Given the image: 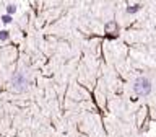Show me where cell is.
Here are the masks:
<instances>
[{
  "label": "cell",
  "mask_w": 156,
  "mask_h": 137,
  "mask_svg": "<svg viewBox=\"0 0 156 137\" xmlns=\"http://www.w3.org/2000/svg\"><path fill=\"white\" fill-rule=\"evenodd\" d=\"M133 91L138 96H146L151 93V82L146 77H138L133 83Z\"/></svg>",
  "instance_id": "1"
},
{
  "label": "cell",
  "mask_w": 156,
  "mask_h": 137,
  "mask_svg": "<svg viewBox=\"0 0 156 137\" xmlns=\"http://www.w3.org/2000/svg\"><path fill=\"white\" fill-rule=\"evenodd\" d=\"M12 87L18 91H23L28 88V77L24 72H15L12 77Z\"/></svg>",
  "instance_id": "2"
},
{
  "label": "cell",
  "mask_w": 156,
  "mask_h": 137,
  "mask_svg": "<svg viewBox=\"0 0 156 137\" xmlns=\"http://www.w3.org/2000/svg\"><path fill=\"white\" fill-rule=\"evenodd\" d=\"M10 21H12V15H3V17H2V23L8 24Z\"/></svg>",
  "instance_id": "3"
},
{
  "label": "cell",
  "mask_w": 156,
  "mask_h": 137,
  "mask_svg": "<svg viewBox=\"0 0 156 137\" xmlns=\"http://www.w3.org/2000/svg\"><path fill=\"white\" fill-rule=\"evenodd\" d=\"M8 39V31H0V41H7Z\"/></svg>",
  "instance_id": "4"
},
{
  "label": "cell",
  "mask_w": 156,
  "mask_h": 137,
  "mask_svg": "<svg viewBox=\"0 0 156 137\" xmlns=\"http://www.w3.org/2000/svg\"><path fill=\"white\" fill-rule=\"evenodd\" d=\"M7 15H12V13H15V12H16V7H15V5H8V7H7Z\"/></svg>",
  "instance_id": "5"
}]
</instances>
